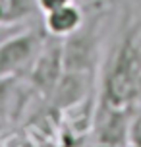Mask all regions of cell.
Instances as JSON below:
<instances>
[{
    "instance_id": "6da1fadb",
    "label": "cell",
    "mask_w": 141,
    "mask_h": 147,
    "mask_svg": "<svg viewBox=\"0 0 141 147\" xmlns=\"http://www.w3.org/2000/svg\"><path fill=\"white\" fill-rule=\"evenodd\" d=\"M43 47V39L35 31H15L0 41V80L15 78L29 70Z\"/></svg>"
},
{
    "instance_id": "7a4b0ae2",
    "label": "cell",
    "mask_w": 141,
    "mask_h": 147,
    "mask_svg": "<svg viewBox=\"0 0 141 147\" xmlns=\"http://www.w3.org/2000/svg\"><path fill=\"white\" fill-rule=\"evenodd\" d=\"M48 39H50L48 43L43 41L41 51L29 66V85L41 97L50 99L52 91L56 89L64 74V47H62V39H54V37Z\"/></svg>"
},
{
    "instance_id": "3957f363",
    "label": "cell",
    "mask_w": 141,
    "mask_h": 147,
    "mask_svg": "<svg viewBox=\"0 0 141 147\" xmlns=\"http://www.w3.org/2000/svg\"><path fill=\"white\" fill-rule=\"evenodd\" d=\"M83 22H85V14L75 2L43 14V25H45L46 35L54 37V39H62V41L74 35L83 25Z\"/></svg>"
},
{
    "instance_id": "277c9868",
    "label": "cell",
    "mask_w": 141,
    "mask_h": 147,
    "mask_svg": "<svg viewBox=\"0 0 141 147\" xmlns=\"http://www.w3.org/2000/svg\"><path fill=\"white\" fill-rule=\"evenodd\" d=\"M37 10L35 0H0V27H15Z\"/></svg>"
},
{
    "instance_id": "5b68a950",
    "label": "cell",
    "mask_w": 141,
    "mask_h": 147,
    "mask_svg": "<svg viewBox=\"0 0 141 147\" xmlns=\"http://www.w3.org/2000/svg\"><path fill=\"white\" fill-rule=\"evenodd\" d=\"M17 78H6L0 80V120L2 118H12L19 112L23 107V93L17 87Z\"/></svg>"
},
{
    "instance_id": "8992f818",
    "label": "cell",
    "mask_w": 141,
    "mask_h": 147,
    "mask_svg": "<svg viewBox=\"0 0 141 147\" xmlns=\"http://www.w3.org/2000/svg\"><path fill=\"white\" fill-rule=\"evenodd\" d=\"M128 147H141V103L135 105L128 124Z\"/></svg>"
},
{
    "instance_id": "52a82bcc",
    "label": "cell",
    "mask_w": 141,
    "mask_h": 147,
    "mask_svg": "<svg viewBox=\"0 0 141 147\" xmlns=\"http://www.w3.org/2000/svg\"><path fill=\"white\" fill-rule=\"evenodd\" d=\"M0 147H37L27 134H10L0 141Z\"/></svg>"
},
{
    "instance_id": "ba28073f",
    "label": "cell",
    "mask_w": 141,
    "mask_h": 147,
    "mask_svg": "<svg viewBox=\"0 0 141 147\" xmlns=\"http://www.w3.org/2000/svg\"><path fill=\"white\" fill-rule=\"evenodd\" d=\"M72 2H75V0H35L37 10L41 14H46V12H50V10L62 8V6H66V4H72Z\"/></svg>"
}]
</instances>
